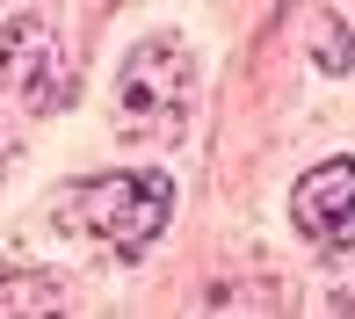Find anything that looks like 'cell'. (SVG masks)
Here are the masks:
<instances>
[{
    "label": "cell",
    "instance_id": "6da1fadb",
    "mask_svg": "<svg viewBox=\"0 0 355 319\" xmlns=\"http://www.w3.org/2000/svg\"><path fill=\"white\" fill-rule=\"evenodd\" d=\"M174 218V182L159 167H138V174H94V182H73L58 196V225H80L94 232L102 247L116 254H145Z\"/></svg>",
    "mask_w": 355,
    "mask_h": 319
},
{
    "label": "cell",
    "instance_id": "3957f363",
    "mask_svg": "<svg viewBox=\"0 0 355 319\" xmlns=\"http://www.w3.org/2000/svg\"><path fill=\"white\" fill-rule=\"evenodd\" d=\"M0 80H8L29 109H58L73 94V73L58 80V37H51L44 15H15V22L0 29Z\"/></svg>",
    "mask_w": 355,
    "mask_h": 319
},
{
    "label": "cell",
    "instance_id": "277c9868",
    "mask_svg": "<svg viewBox=\"0 0 355 319\" xmlns=\"http://www.w3.org/2000/svg\"><path fill=\"white\" fill-rule=\"evenodd\" d=\"M290 218H297V232L312 247L348 254L355 247V160H319L290 196Z\"/></svg>",
    "mask_w": 355,
    "mask_h": 319
},
{
    "label": "cell",
    "instance_id": "5b68a950",
    "mask_svg": "<svg viewBox=\"0 0 355 319\" xmlns=\"http://www.w3.org/2000/svg\"><path fill=\"white\" fill-rule=\"evenodd\" d=\"M51 312H66V283L58 276H29V268L0 276V319H51Z\"/></svg>",
    "mask_w": 355,
    "mask_h": 319
},
{
    "label": "cell",
    "instance_id": "7a4b0ae2",
    "mask_svg": "<svg viewBox=\"0 0 355 319\" xmlns=\"http://www.w3.org/2000/svg\"><path fill=\"white\" fill-rule=\"evenodd\" d=\"M189 87H196V58H189L182 37H145L131 58H123L116 80V117L131 131H159L189 109Z\"/></svg>",
    "mask_w": 355,
    "mask_h": 319
},
{
    "label": "cell",
    "instance_id": "8992f818",
    "mask_svg": "<svg viewBox=\"0 0 355 319\" xmlns=\"http://www.w3.org/2000/svg\"><path fill=\"white\" fill-rule=\"evenodd\" d=\"M297 22L312 29V58H319L327 73H348V66H355V37H348L341 22H334L327 8H312V0H304V8H297Z\"/></svg>",
    "mask_w": 355,
    "mask_h": 319
}]
</instances>
